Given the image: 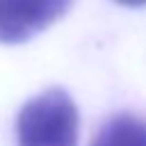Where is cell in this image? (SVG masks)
I'll use <instances>...</instances> for the list:
<instances>
[{
  "mask_svg": "<svg viewBox=\"0 0 146 146\" xmlns=\"http://www.w3.org/2000/svg\"><path fill=\"white\" fill-rule=\"evenodd\" d=\"M80 116L62 87L30 98L16 116V146H78Z\"/></svg>",
  "mask_w": 146,
  "mask_h": 146,
  "instance_id": "cell-1",
  "label": "cell"
},
{
  "mask_svg": "<svg viewBox=\"0 0 146 146\" xmlns=\"http://www.w3.org/2000/svg\"><path fill=\"white\" fill-rule=\"evenodd\" d=\"M75 0H0V43H25L71 11Z\"/></svg>",
  "mask_w": 146,
  "mask_h": 146,
  "instance_id": "cell-2",
  "label": "cell"
},
{
  "mask_svg": "<svg viewBox=\"0 0 146 146\" xmlns=\"http://www.w3.org/2000/svg\"><path fill=\"white\" fill-rule=\"evenodd\" d=\"M89 146H146V119L135 114H114L107 119Z\"/></svg>",
  "mask_w": 146,
  "mask_h": 146,
  "instance_id": "cell-3",
  "label": "cell"
},
{
  "mask_svg": "<svg viewBox=\"0 0 146 146\" xmlns=\"http://www.w3.org/2000/svg\"><path fill=\"white\" fill-rule=\"evenodd\" d=\"M119 5H125V7H141L146 5V0H116Z\"/></svg>",
  "mask_w": 146,
  "mask_h": 146,
  "instance_id": "cell-4",
  "label": "cell"
}]
</instances>
